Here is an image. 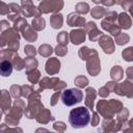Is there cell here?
I'll list each match as a JSON object with an SVG mask.
<instances>
[{
  "label": "cell",
  "instance_id": "cell-1",
  "mask_svg": "<svg viewBox=\"0 0 133 133\" xmlns=\"http://www.w3.org/2000/svg\"><path fill=\"white\" fill-rule=\"evenodd\" d=\"M90 121V113L86 107L80 106L71 110L69 114V122L75 129H80L88 125Z\"/></svg>",
  "mask_w": 133,
  "mask_h": 133
},
{
  "label": "cell",
  "instance_id": "cell-2",
  "mask_svg": "<svg viewBox=\"0 0 133 133\" xmlns=\"http://www.w3.org/2000/svg\"><path fill=\"white\" fill-rule=\"evenodd\" d=\"M83 99V92L79 88L65 89L61 95V101L65 106H74Z\"/></svg>",
  "mask_w": 133,
  "mask_h": 133
},
{
  "label": "cell",
  "instance_id": "cell-3",
  "mask_svg": "<svg viewBox=\"0 0 133 133\" xmlns=\"http://www.w3.org/2000/svg\"><path fill=\"white\" fill-rule=\"evenodd\" d=\"M0 71H1V74L2 76L6 77V76H9L12 72V65L9 61L5 60V61H2L1 62V65H0Z\"/></svg>",
  "mask_w": 133,
  "mask_h": 133
}]
</instances>
